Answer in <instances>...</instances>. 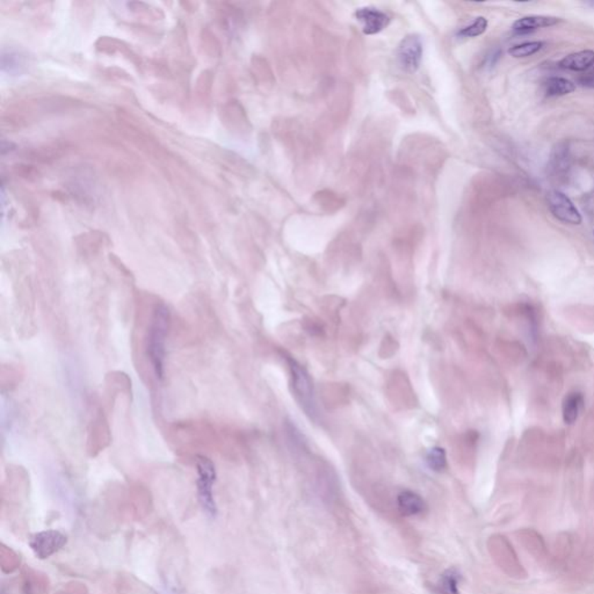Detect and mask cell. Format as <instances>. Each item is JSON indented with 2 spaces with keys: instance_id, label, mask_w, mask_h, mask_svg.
I'll return each instance as SVG.
<instances>
[{
  "instance_id": "obj_1",
  "label": "cell",
  "mask_w": 594,
  "mask_h": 594,
  "mask_svg": "<svg viewBox=\"0 0 594 594\" xmlns=\"http://www.w3.org/2000/svg\"><path fill=\"white\" fill-rule=\"evenodd\" d=\"M169 311L167 306L160 304L156 308L147 336V354L154 366L157 377L164 376L165 362V342L169 332Z\"/></svg>"
},
{
  "instance_id": "obj_2",
  "label": "cell",
  "mask_w": 594,
  "mask_h": 594,
  "mask_svg": "<svg viewBox=\"0 0 594 594\" xmlns=\"http://www.w3.org/2000/svg\"><path fill=\"white\" fill-rule=\"evenodd\" d=\"M118 118L120 134L127 138V141L130 142L135 147H138V150H141L147 156L154 157L156 159H159L167 154V151L164 150L158 140L150 133L143 130L140 125H136L131 118H129L125 111H118Z\"/></svg>"
},
{
  "instance_id": "obj_3",
  "label": "cell",
  "mask_w": 594,
  "mask_h": 594,
  "mask_svg": "<svg viewBox=\"0 0 594 594\" xmlns=\"http://www.w3.org/2000/svg\"><path fill=\"white\" fill-rule=\"evenodd\" d=\"M288 364L291 369V387L297 402L300 403L301 408L303 409L306 415L316 422L318 419V409L310 375L303 366H301L291 357H288Z\"/></svg>"
},
{
  "instance_id": "obj_4",
  "label": "cell",
  "mask_w": 594,
  "mask_h": 594,
  "mask_svg": "<svg viewBox=\"0 0 594 594\" xmlns=\"http://www.w3.org/2000/svg\"><path fill=\"white\" fill-rule=\"evenodd\" d=\"M196 468H198V499L208 515L215 517L218 510H216L214 495H213V486L216 478L214 464L207 457L198 456L196 460Z\"/></svg>"
},
{
  "instance_id": "obj_5",
  "label": "cell",
  "mask_w": 594,
  "mask_h": 594,
  "mask_svg": "<svg viewBox=\"0 0 594 594\" xmlns=\"http://www.w3.org/2000/svg\"><path fill=\"white\" fill-rule=\"evenodd\" d=\"M218 116L224 128L231 134L245 136L251 130V125L249 118L246 116L245 109L237 100H228L227 103L220 106Z\"/></svg>"
},
{
  "instance_id": "obj_6",
  "label": "cell",
  "mask_w": 594,
  "mask_h": 594,
  "mask_svg": "<svg viewBox=\"0 0 594 594\" xmlns=\"http://www.w3.org/2000/svg\"><path fill=\"white\" fill-rule=\"evenodd\" d=\"M422 60V41L417 34H410L400 41L397 48V61L403 71L413 74Z\"/></svg>"
},
{
  "instance_id": "obj_7",
  "label": "cell",
  "mask_w": 594,
  "mask_h": 594,
  "mask_svg": "<svg viewBox=\"0 0 594 594\" xmlns=\"http://www.w3.org/2000/svg\"><path fill=\"white\" fill-rule=\"evenodd\" d=\"M547 205L554 215V218L563 223L579 225L581 223V213L573 205V202L564 193L559 191H550L546 196Z\"/></svg>"
},
{
  "instance_id": "obj_8",
  "label": "cell",
  "mask_w": 594,
  "mask_h": 594,
  "mask_svg": "<svg viewBox=\"0 0 594 594\" xmlns=\"http://www.w3.org/2000/svg\"><path fill=\"white\" fill-rule=\"evenodd\" d=\"M71 149L72 147L67 142H48L36 147H27L23 151V156L25 157V159L32 163L52 164L61 159L62 157L67 156Z\"/></svg>"
},
{
  "instance_id": "obj_9",
  "label": "cell",
  "mask_w": 594,
  "mask_h": 594,
  "mask_svg": "<svg viewBox=\"0 0 594 594\" xmlns=\"http://www.w3.org/2000/svg\"><path fill=\"white\" fill-rule=\"evenodd\" d=\"M67 537L61 532L47 530L33 535L29 540V546L40 559H47L62 549L67 544Z\"/></svg>"
},
{
  "instance_id": "obj_10",
  "label": "cell",
  "mask_w": 594,
  "mask_h": 594,
  "mask_svg": "<svg viewBox=\"0 0 594 594\" xmlns=\"http://www.w3.org/2000/svg\"><path fill=\"white\" fill-rule=\"evenodd\" d=\"M388 396L393 404L400 408H411L413 406V393L409 379L403 371H393L388 382Z\"/></svg>"
},
{
  "instance_id": "obj_11",
  "label": "cell",
  "mask_w": 594,
  "mask_h": 594,
  "mask_svg": "<svg viewBox=\"0 0 594 594\" xmlns=\"http://www.w3.org/2000/svg\"><path fill=\"white\" fill-rule=\"evenodd\" d=\"M355 18L362 25V32L366 35H375L387 28L390 23V18L387 13L379 10L376 7H360L355 11Z\"/></svg>"
},
{
  "instance_id": "obj_12",
  "label": "cell",
  "mask_w": 594,
  "mask_h": 594,
  "mask_svg": "<svg viewBox=\"0 0 594 594\" xmlns=\"http://www.w3.org/2000/svg\"><path fill=\"white\" fill-rule=\"evenodd\" d=\"M96 49L101 54H122L135 65H138V67L142 65L141 58L130 48V45L125 43V41H122V40L113 38V36H100L99 39L96 40Z\"/></svg>"
},
{
  "instance_id": "obj_13",
  "label": "cell",
  "mask_w": 594,
  "mask_h": 594,
  "mask_svg": "<svg viewBox=\"0 0 594 594\" xmlns=\"http://www.w3.org/2000/svg\"><path fill=\"white\" fill-rule=\"evenodd\" d=\"M211 158L214 160V163L220 165L223 169L240 176L247 174L250 169L249 164L246 163L242 157L224 147H213L211 150Z\"/></svg>"
},
{
  "instance_id": "obj_14",
  "label": "cell",
  "mask_w": 594,
  "mask_h": 594,
  "mask_svg": "<svg viewBox=\"0 0 594 594\" xmlns=\"http://www.w3.org/2000/svg\"><path fill=\"white\" fill-rule=\"evenodd\" d=\"M214 87V72L203 70L200 72L194 84V100L201 107H211Z\"/></svg>"
},
{
  "instance_id": "obj_15",
  "label": "cell",
  "mask_w": 594,
  "mask_h": 594,
  "mask_svg": "<svg viewBox=\"0 0 594 594\" xmlns=\"http://www.w3.org/2000/svg\"><path fill=\"white\" fill-rule=\"evenodd\" d=\"M29 65V56L18 49H3L1 52V67L3 71L11 74H23Z\"/></svg>"
},
{
  "instance_id": "obj_16",
  "label": "cell",
  "mask_w": 594,
  "mask_h": 594,
  "mask_svg": "<svg viewBox=\"0 0 594 594\" xmlns=\"http://www.w3.org/2000/svg\"><path fill=\"white\" fill-rule=\"evenodd\" d=\"M397 505L400 513L405 517L422 515L426 510V504L422 495L410 490H404L397 497Z\"/></svg>"
},
{
  "instance_id": "obj_17",
  "label": "cell",
  "mask_w": 594,
  "mask_h": 594,
  "mask_svg": "<svg viewBox=\"0 0 594 594\" xmlns=\"http://www.w3.org/2000/svg\"><path fill=\"white\" fill-rule=\"evenodd\" d=\"M559 67L564 70L584 72L594 67L593 50H583L568 55L559 62Z\"/></svg>"
},
{
  "instance_id": "obj_18",
  "label": "cell",
  "mask_w": 594,
  "mask_h": 594,
  "mask_svg": "<svg viewBox=\"0 0 594 594\" xmlns=\"http://www.w3.org/2000/svg\"><path fill=\"white\" fill-rule=\"evenodd\" d=\"M559 23V18H554V16H524V18H521V19H517V21H515L513 29L517 33L525 34V33L533 32V30L544 28V27H551Z\"/></svg>"
},
{
  "instance_id": "obj_19",
  "label": "cell",
  "mask_w": 594,
  "mask_h": 594,
  "mask_svg": "<svg viewBox=\"0 0 594 594\" xmlns=\"http://www.w3.org/2000/svg\"><path fill=\"white\" fill-rule=\"evenodd\" d=\"M571 156L570 149L566 142L559 143L554 147L553 154L550 157V169L555 176H566L570 169Z\"/></svg>"
},
{
  "instance_id": "obj_20",
  "label": "cell",
  "mask_w": 594,
  "mask_h": 594,
  "mask_svg": "<svg viewBox=\"0 0 594 594\" xmlns=\"http://www.w3.org/2000/svg\"><path fill=\"white\" fill-rule=\"evenodd\" d=\"M583 406H584V397L581 393L575 391V393L566 395L562 405L563 420L566 425H572L577 422Z\"/></svg>"
},
{
  "instance_id": "obj_21",
  "label": "cell",
  "mask_w": 594,
  "mask_h": 594,
  "mask_svg": "<svg viewBox=\"0 0 594 594\" xmlns=\"http://www.w3.org/2000/svg\"><path fill=\"white\" fill-rule=\"evenodd\" d=\"M198 38H200V47H201L202 52L208 58L216 60V58L220 57L222 45H220V40H218L216 34L211 30V27H202Z\"/></svg>"
},
{
  "instance_id": "obj_22",
  "label": "cell",
  "mask_w": 594,
  "mask_h": 594,
  "mask_svg": "<svg viewBox=\"0 0 594 594\" xmlns=\"http://www.w3.org/2000/svg\"><path fill=\"white\" fill-rule=\"evenodd\" d=\"M127 7L129 12L142 19L160 21L165 18V13L162 9L154 6L151 4L144 3V1H130V3H127Z\"/></svg>"
},
{
  "instance_id": "obj_23",
  "label": "cell",
  "mask_w": 594,
  "mask_h": 594,
  "mask_svg": "<svg viewBox=\"0 0 594 594\" xmlns=\"http://www.w3.org/2000/svg\"><path fill=\"white\" fill-rule=\"evenodd\" d=\"M461 575L456 568H448L444 571L435 585V592L438 594H460L459 593V581Z\"/></svg>"
},
{
  "instance_id": "obj_24",
  "label": "cell",
  "mask_w": 594,
  "mask_h": 594,
  "mask_svg": "<svg viewBox=\"0 0 594 594\" xmlns=\"http://www.w3.org/2000/svg\"><path fill=\"white\" fill-rule=\"evenodd\" d=\"M576 90L571 80L562 77L548 78L544 83V93L548 96H562L570 94Z\"/></svg>"
},
{
  "instance_id": "obj_25",
  "label": "cell",
  "mask_w": 594,
  "mask_h": 594,
  "mask_svg": "<svg viewBox=\"0 0 594 594\" xmlns=\"http://www.w3.org/2000/svg\"><path fill=\"white\" fill-rule=\"evenodd\" d=\"M324 389L325 390H324L323 397L326 406L332 408L335 405L337 408L347 402L349 391L346 388L342 387V384H327Z\"/></svg>"
},
{
  "instance_id": "obj_26",
  "label": "cell",
  "mask_w": 594,
  "mask_h": 594,
  "mask_svg": "<svg viewBox=\"0 0 594 594\" xmlns=\"http://www.w3.org/2000/svg\"><path fill=\"white\" fill-rule=\"evenodd\" d=\"M544 43L541 41L525 42L521 45H513L508 49V54L511 55L512 57L515 58H525L533 56L534 54L540 52L543 48Z\"/></svg>"
},
{
  "instance_id": "obj_27",
  "label": "cell",
  "mask_w": 594,
  "mask_h": 594,
  "mask_svg": "<svg viewBox=\"0 0 594 594\" xmlns=\"http://www.w3.org/2000/svg\"><path fill=\"white\" fill-rule=\"evenodd\" d=\"M426 464L433 471H442L447 466V455L444 448H431L426 454Z\"/></svg>"
},
{
  "instance_id": "obj_28",
  "label": "cell",
  "mask_w": 594,
  "mask_h": 594,
  "mask_svg": "<svg viewBox=\"0 0 594 594\" xmlns=\"http://www.w3.org/2000/svg\"><path fill=\"white\" fill-rule=\"evenodd\" d=\"M12 172L16 176H19L21 179L28 180V181H35L41 176L40 169L33 165V164L18 163L14 164L12 167Z\"/></svg>"
},
{
  "instance_id": "obj_29",
  "label": "cell",
  "mask_w": 594,
  "mask_h": 594,
  "mask_svg": "<svg viewBox=\"0 0 594 594\" xmlns=\"http://www.w3.org/2000/svg\"><path fill=\"white\" fill-rule=\"evenodd\" d=\"M488 20L484 16H478L475 19L473 23H470L469 26L464 27L457 33V35L461 38H477V36L482 35L483 33H486L488 28Z\"/></svg>"
},
{
  "instance_id": "obj_30",
  "label": "cell",
  "mask_w": 594,
  "mask_h": 594,
  "mask_svg": "<svg viewBox=\"0 0 594 594\" xmlns=\"http://www.w3.org/2000/svg\"><path fill=\"white\" fill-rule=\"evenodd\" d=\"M500 56H502V52H500V50H495V52H492L491 54L488 55L486 60V67H495V63L499 61Z\"/></svg>"
},
{
  "instance_id": "obj_31",
  "label": "cell",
  "mask_w": 594,
  "mask_h": 594,
  "mask_svg": "<svg viewBox=\"0 0 594 594\" xmlns=\"http://www.w3.org/2000/svg\"><path fill=\"white\" fill-rule=\"evenodd\" d=\"M579 80H581V84H583L585 86L594 87V67L590 69L588 74H584Z\"/></svg>"
},
{
  "instance_id": "obj_32",
  "label": "cell",
  "mask_w": 594,
  "mask_h": 594,
  "mask_svg": "<svg viewBox=\"0 0 594 594\" xmlns=\"http://www.w3.org/2000/svg\"><path fill=\"white\" fill-rule=\"evenodd\" d=\"M180 5L184 7V10L191 12V13H194L198 11V4L194 3V1H182Z\"/></svg>"
}]
</instances>
